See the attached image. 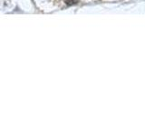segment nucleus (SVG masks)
I'll return each mask as SVG.
<instances>
[{"mask_svg":"<svg viewBox=\"0 0 145 135\" xmlns=\"http://www.w3.org/2000/svg\"><path fill=\"white\" fill-rule=\"evenodd\" d=\"M76 1H77V0H65L66 4H68V5H72V4L76 3Z\"/></svg>","mask_w":145,"mask_h":135,"instance_id":"1","label":"nucleus"}]
</instances>
